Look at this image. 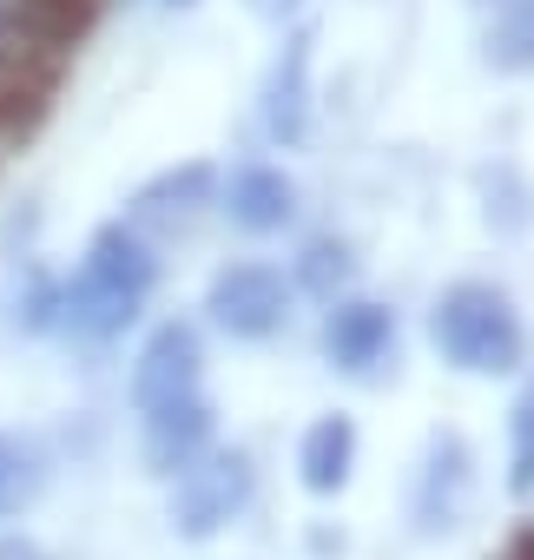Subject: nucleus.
Segmentation results:
<instances>
[{
	"label": "nucleus",
	"mask_w": 534,
	"mask_h": 560,
	"mask_svg": "<svg viewBox=\"0 0 534 560\" xmlns=\"http://www.w3.org/2000/svg\"><path fill=\"white\" fill-rule=\"evenodd\" d=\"M508 560H534V527H527V534H514V547H508Z\"/></svg>",
	"instance_id": "21"
},
{
	"label": "nucleus",
	"mask_w": 534,
	"mask_h": 560,
	"mask_svg": "<svg viewBox=\"0 0 534 560\" xmlns=\"http://www.w3.org/2000/svg\"><path fill=\"white\" fill-rule=\"evenodd\" d=\"M0 560H47L34 540H8V547H0Z\"/></svg>",
	"instance_id": "20"
},
{
	"label": "nucleus",
	"mask_w": 534,
	"mask_h": 560,
	"mask_svg": "<svg viewBox=\"0 0 534 560\" xmlns=\"http://www.w3.org/2000/svg\"><path fill=\"white\" fill-rule=\"evenodd\" d=\"M0 8H8V27H14L21 47L67 60V54L100 27V8H106V0H0Z\"/></svg>",
	"instance_id": "8"
},
{
	"label": "nucleus",
	"mask_w": 534,
	"mask_h": 560,
	"mask_svg": "<svg viewBox=\"0 0 534 560\" xmlns=\"http://www.w3.org/2000/svg\"><path fill=\"white\" fill-rule=\"evenodd\" d=\"M165 8H198V0H165Z\"/></svg>",
	"instance_id": "22"
},
{
	"label": "nucleus",
	"mask_w": 534,
	"mask_h": 560,
	"mask_svg": "<svg viewBox=\"0 0 534 560\" xmlns=\"http://www.w3.org/2000/svg\"><path fill=\"white\" fill-rule=\"evenodd\" d=\"M244 8H251L257 21H278V27H285V21H291V14L304 8V0H244Z\"/></svg>",
	"instance_id": "19"
},
{
	"label": "nucleus",
	"mask_w": 534,
	"mask_h": 560,
	"mask_svg": "<svg viewBox=\"0 0 534 560\" xmlns=\"http://www.w3.org/2000/svg\"><path fill=\"white\" fill-rule=\"evenodd\" d=\"M311 60H317V34L298 27L271 60V80H264V132L278 145H304L311 132Z\"/></svg>",
	"instance_id": "7"
},
{
	"label": "nucleus",
	"mask_w": 534,
	"mask_h": 560,
	"mask_svg": "<svg viewBox=\"0 0 534 560\" xmlns=\"http://www.w3.org/2000/svg\"><path fill=\"white\" fill-rule=\"evenodd\" d=\"M350 462H357V429L350 416H317L298 442V468H304V488L311 494H337L350 481Z\"/></svg>",
	"instance_id": "12"
},
{
	"label": "nucleus",
	"mask_w": 534,
	"mask_h": 560,
	"mask_svg": "<svg viewBox=\"0 0 534 560\" xmlns=\"http://www.w3.org/2000/svg\"><path fill=\"white\" fill-rule=\"evenodd\" d=\"M462 481H468V448L449 435V442H436L429 475H422V501H416L422 527H449V514H455V501H462Z\"/></svg>",
	"instance_id": "14"
},
{
	"label": "nucleus",
	"mask_w": 534,
	"mask_h": 560,
	"mask_svg": "<svg viewBox=\"0 0 534 560\" xmlns=\"http://www.w3.org/2000/svg\"><path fill=\"white\" fill-rule=\"evenodd\" d=\"M205 311H211L218 330L257 343V337H271V330L285 324V311H291V284H285L271 264H224V270L211 277Z\"/></svg>",
	"instance_id": "3"
},
{
	"label": "nucleus",
	"mask_w": 534,
	"mask_h": 560,
	"mask_svg": "<svg viewBox=\"0 0 534 560\" xmlns=\"http://www.w3.org/2000/svg\"><path fill=\"white\" fill-rule=\"evenodd\" d=\"M475 8H488L481 60L495 73H534V0H475Z\"/></svg>",
	"instance_id": "13"
},
{
	"label": "nucleus",
	"mask_w": 534,
	"mask_h": 560,
	"mask_svg": "<svg viewBox=\"0 0 534 560\" xmlns=\"http://www.w3.org/2000/svg\"><path fill=\"white\" fill-rule=\"evenodd\" d=\"M60 73H67V60H54V54H34L21 40L0 47V145H21L47 126Z\"/></svg>",
	"instance_id": "5"
},
{
	"label": "nucleus",
	"mask_w": 534,
	"mask_h": 560,
	"mask_svg": "<svg viewBox=\"0 0 534 560\" xmlns=\"http://www.w3.org/2000/svg\"><path fill=\"white\" fill-rule=\"evenodd\" d=\"M429 337L436 350L455 363V370H475V376H501V370H521L527 357V330L514 317V304L488 284H455L436 298V317H429Z\"/></svg>",
	"instance_id": "2"
},
{
	"label": "nucleus",
	"mask_w": 534,
	"mask_h": 560,
	"mask_svg": "<svg viewBox=\"0 0 534 560\" xmlns=\"http://www.w3.org/2000/svg\"><path fill=\"white\" fill-rule=\"evenodd\" d=\"M344 277H350V250H344L337 237H317V244L304 250V264H298V284H304L311 298H337Z\"/></svg>",
	"instance_id": "17"
},
{
	"label": "nucleus",
	"mask_w": 534,
	"mask_h": 560,
	"mask_svg": "<svg viewBox=\"0 0 534 560\" xmlns=\"http://www.w3.org/2000/svg\"><path fill=\"white\" fill-rule=\"evenodd\" d=\"M390 343H396V317L383 311V304H337L330 311V324H324V350H330V363L337 370H350V376H370L383 357H390Z\"/></svg>",
	"instance_id": "11"
},
{
	"label": "nucleus",
	"mask_w": 534,
	"mask_h": 560,
	"mask_svg": "<svg viewBox=\"0 0 534 560\" xmlns=\"http://www.w3.org/2000/svg\"><path fill=\"white\" fill-rule=\"evenodd\" d=\"M198 370H205L198 330H191V324H159L152 343H146L139 363H132V402H139V416H146V409H165V402H178V396H198Z\"/></svg>",
	"instance_id": "6"
},
{
	"label": "nucleus",
	"mask_w": 534,
	"mask_h": 560,
	"mask_svg": "<svg viewBox=\"0 0 534 560\" xmlns=\"http://www.w3.org/2000/svg\"><path fill=\"white\" fill-rule=\"evenodd\" d=\"M251 501V455H198L185 475H178V494H172V521H178V534H191V540H205V534H218L237 508Z\"/></svg>",
	"instance_id": "4"
},
{
	"label": "nucleus",
	"mask_w": 534,
	"mask_h": 560,
	"mask_svg": "<svg viewBox=\"0 0 534 560\" xmlns=\"http://www.w3.org/2000/svg\"><path fill=\"white\" fill-rule=\"evenodd\" d=\"M152 284H159V257L139 244V231L106 224V231H93V244L80 257V277L60 291V317L54 324H67L73 337L106 343V337H119L146 311Z\"/></svg>",
	"instance_id": "1"
},
{
	"label": "nucleus",
	"mask_w": 534,
	"mask_h": 560,
	"mask_svg": "<svg viewBox=\"0 0 534 560\" xmlns=\"http://www.w3.org/2000/svg\"><path fill=\"white\" fill-rule=\"evenodd\" d=\"M211 198V165H185V172H165L139 191V211H191Z\"/></svg>",
	"instance_id": "16"
},
{
	"label": "nucleus",
	"mask_w": 534,
	"mask_h": 560,
	"mask_svg": "<svg viewBox=\"0 0 534 560\" xmlns=\"http://www.w3.org/2000/svg\"><path fill=\"white\" fill-rule=\"evenodd\" d=\"M534 481V396L521 402V448H514V488Z\"/></svg>",
	"instance_id": "18"
},
{
	"label": "nucleus",
	"mask_w": 534,
	"mask_h": 560,
	"mask_svg": "<svg viewBox=\"0 0 534 560\" xmlns=\"http://www.w3.org/2000/svg\"><path fill=\"white\" fill-rule=\"evenodd\" d=\"M34 488H40V455H34L21 435L0 429V521L21 514V508L34 501Z\"/></svg>",
	"instance_id": "15"
},
{
	"label": "nucleus",
	"mask_w": 534,
	"mask_h": 560,
	"mask_svg": "<svg viewBox=\"0 0 534 560\" xmlns=\"http://www.w3.org/2000/svg\"><path fill=\"white\" fill-rule=\"evenodd\" d=\"M205 448H211V402L205 396H178L165 409H146V462H152V475H185Z\"/></svg>",
	"instance_id": "9"
},
{
	"label": "nucleus",
	"mask_w": 534,
	"mask_h": 560,
	"mask_svg": "<svg viewBox=\"0 0 534 560\" xmlns=\"http://www.w3.org/2000/svg\"><path fill=\"white\" fill-rule=\"evenodd\" d=\"M224 218H231L237 231H251V237L285 231V224L298 218V185H291L278 165H244V172H231V185H224Z\"/></svg>",
	"instance_id": "10"
}]
</instances>
